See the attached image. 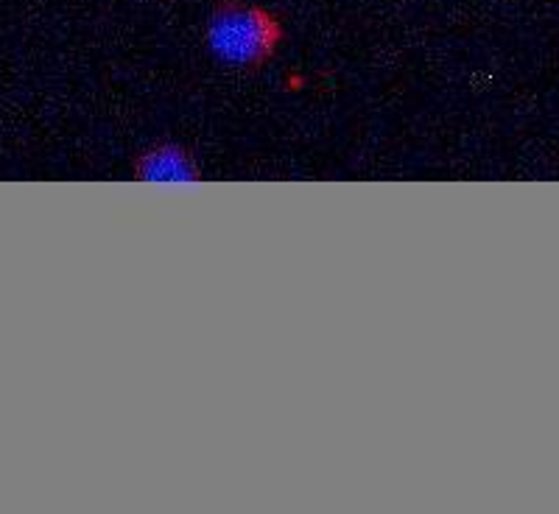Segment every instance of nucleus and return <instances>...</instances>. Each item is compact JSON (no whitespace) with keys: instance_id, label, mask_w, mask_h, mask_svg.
Segmentation results:
<instances>
[{"instance_id":"obj_1","label":"nucleus","mask_w":559,"mask_h":514,"mask_svg":"<svg viewBox=\"0 0 559 514\" xmlns=\"http://www.w3.org/2000/svg\"><path fill=\"white\" fill-rule=\"evenodd\" d=\"M210 53L236 73H261L280 45L286 28L274 12L247 0H218L204 28Z\"/></svg>"},{"instance_id":"obj_2","label":"nucleus","mask_w":559,"mask_h":514,"mask_svg":"<svg viewBox=\"0 0 559 514\" xmlns=\"http://www.w3.org/2000/svg\"><path fill=\"white\" fill-rule=\"evenodd\" d=\"M132 177L138 182H199L202 171H199L197 159L191 152L174 143H157L148 146L146 152L138 154L132 166Z\"/></svg>"}]
</instances>
